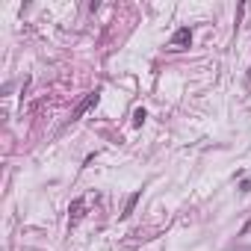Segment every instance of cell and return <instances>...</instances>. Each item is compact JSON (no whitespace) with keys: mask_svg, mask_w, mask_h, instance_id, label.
<instances>
[{"mask_svg":"<svg viewBox=\"0 0 251 251\" xmlns=\"http://www.w3.org/2000/svg\"><path fill=\"white\" fill-rule=\"evenodd\" d=\"M95 103H98V92H89V95H86V98H83V100H80V103L74 106V113H71V121H77V118H83V116H86V113L92 110Z\"/></svg>","mask_w":251,"mask_h":251,"instance_id":"6da1fadb","label":"cell"},{"mask_svg":"<svg viewBox=\"0 0 251 251\" xmlns=\"http://www.w3.org/2000/svg\"><path fill=\"white\" fill-rule=\"evenodd\" d=\"M192 45V30L189 27H181L174 35H171V48L174 50H184V48H189Z\"/></svg>","mask_w":251,"mask_h":251,"instance_id":"7a4b0ae2","label":"cell"},{"mask_svg":"<svg viewBox=\"0 0 251 251\" xmlns=\"http://www.w3.org/2000/svg\"><path fill=\"white\" fill-rule=\"evenodd\" d=\"M80 219H83V201L77 198L74 204H71V210H68V222H71V225H77Z\"/></svg>","mask_w":251,"mask_h":251,"instance_id":"3957f363","label":"cell"},{"mask_svg":"<svg viewBox=\"0 0 251 251\" xmlns=\"http://www.w3.org/2000/svg\"><path fill=\"white\" fill-rule=\"evenodd\" d=\"M139 198H142V192H133V195L127 198V204H124V213H121V216H124V219H127V216H130V213L136 210V204H139Z\"/></svg>","mask_w":251,"mask_h":251,"instance_id":"277c9868","label":"cell"},{"mask_svg":"<svg viewBox=\"0 0 251 251\" xmlns=\"http://www.w3.org/2000/svg\"><path fill=\"white\" fill-rule=\"evenodd\" d=\"M145 118H148V113H145V110H142V106H139V110L133 113V124H136V127H142V124H145Z\"/></svg>","mask_w":251,"mask_h":251,"instance_id":"5b68a950","label":"cell"}]
</instances>
